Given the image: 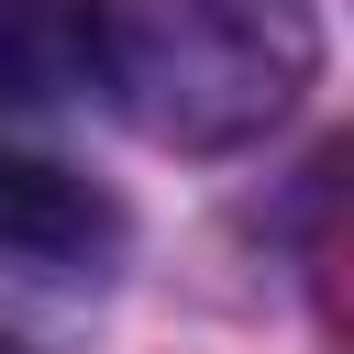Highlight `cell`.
Here are the masks:
<instances>
[{
  "label": "cell",
  "instance_id": "cell-2",
  "mask_svg": "<svg viewBox=\"0 0 354 354\" xmlns=\"http://www.w3.org/2000/svg\"><path fill=\"white\" fill-rule=\"evenodd\" d=\"M111 254V199L44 155H0V266H100Z\"/></svg>",
  "mask_w": 354,
  "mask_h": 354
},
{
  "label": "cell",
  "instance_id": "cell-3",
  "mask_svg": "<svg viewBox=\"0 0 354 354\" xmlns=\"http://www.w3.org/2000/svg\"><path fill=\"white\" fill-rule=\"evenodd\" d=\"M111 66V0H0V100H66Z\"/></svg>",
  "mask_w": 354,
  "mask_h": 354
},
{
  "label": "cell",
  "instance_id": "cell-1",
  "mask_svg": "<svg viewBox=\"0 0 354 354\" xmlns=\"http://www.w3.org/2000/svg\"><path fill=\"white\" fill-rule=\"evenodd\" d=\"M111 66L155 144L221 155L288 122V100L321 77V22L310 0H144V22L111 33Z\"/></svg>",
  "mask_w": 354,
  "mask_h": 354
},
{
  "label": "cell",
  "instance_id": "cell-4",
  "mask_svg": "<svg viewBox=\"0 0 354 354\" xmlns=\"http://www.w3.org/2000/svg\"><path fill=\"white\" fill-rule=\"evenodd\" d=\"M0 354H22V343H11V332H0Z\"/></svg>",
  "mask_w": 354,
  "mask_h": 354
}]
</instances>
